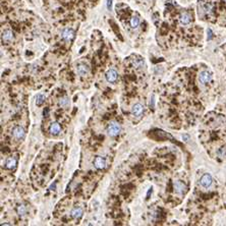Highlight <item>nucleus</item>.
I'll list each match as a JSON object with an SVG mask.
<instances>
[{
	"mask_svg": "<svg viewBox=\"0 0 226 226\" xmlns=\"http://www.w3.org/2000/svg\"><path fill=\"white\" fill-rule=\"evenodd\" d=\"M212 36H213V34H212V31L211 30H208V39H211L212 38Z\"/></svg>",
	"mask_w": 226,
	"mask_h": 226,
	"instance_id": "5701e85b",
	"label": "nucleus"
},
{
	"mask_svg": "<svg viewBox=\"0 0 226 226\" xmlns=\"http://www.w3.org/2000/svg\"><path fill=\"white\" fill-rule=\"evenodd\" d=\"M90 71V68L87 64L85 63H79V65L77 66V75H79L81 77H86L87 75L89 73Z\"/></svg>",
	"mask_w": 226,
	"mask_h": 226,
	"instance_id": "39448f33",
	"label": "nucleus"
},
{
	"mask_svg": "<svg viewBox=\"0 0 226 226\" xmlns=\"http://www.w3.org/2000/svg\"><path fill=\"white\" fill-rule=\"evenodd\" d=\"M69 103V100H68V97L67 96H63L62 98H60L59 100V105H60L61 107H66Z\"/></svg>",
	"mask_w": 226,
	"mask_h": 226,
	"instance_id": "6ab92c4d",
	"label": "nucleus"
},
{
	"mask_svg": "<svg viewBox=\"0 0 226 226\" xmlns=\"http://www.w3.org/2000/svg\"><path fill=\"white\" fill-rule=\"evenodd\" d=\"M152 193V189H149V191H148L147 198H149V196H150V193Z\"/></svg>",
	"mask_w": 226,
	"mask_h": 226,
	"instance_id": "393cba45",
	"label": "nucleus"
},
{
	"mask_svg": "<svg viewBox=\"0 0 226 226\" xmlns=\"http://www.w3.org/2000/svg\"><path fill=\"white\" fill-rule=\"evenodd\" d=\"M144 113V106L141 103L133 105V107L131 108V114L135 117H141Z\"/></svg>",
	"mask_w": 226,
	"mask_h": 226,
	"instance_id": "20e7f679",
	"label": "nucleus"
},
{
	"mask_svg": "<svg viewBox=\"0 0 226 226\" xmlns=\"http://www.w3.org/2000/svg\"><path fill=\"white\" fill-rule=\"evenodd\" d=\"M120 131H121V126H120V124H119L118 122H115V121L110 122L109 125H108V127H107L108 135H111V137H116V135L120 133Z\"/></svg>",
	"mask_w": 226,
	"mask_h": 226,
	"instance_id": "f257e3e1",
	"label": "nucleus"
},
{
	"mask_svg": "<svg viewBox=\"0 0 226 226\" xmlns=\"http://www.w3.org/2000/svg\"><path fill=\"white\" fill-rule=\"evenodd\" d=\"M2 40L4 42H10L13 40V34L10 30H5L2 33Z\"/></svg>",
	"mask_w": 226,
	"mask_h": 226,
	"instance_id": "2eb2a0df",
	"label": "nucleus"
},
{
	"mask_svg": "<svg viewBox=\"0 0 226 226\" xmlns=\"http://www.w3.org/2000/svg\"><path fill=\"white\" fill-rule=\"evenodd\" d=\"M111 5H112V0H107V7H108V9H111Z\"/></svg>",
	"mask_w": 226,
	"mask_h": 226,
	"instance_id": "4be33fe9",
	"label": "nucleus"
},
{
	"mask_svg": "<svg viewBox=\"0 0 226 226\" xmlns=\"http://www.w3.org/2000/svg\"><path fill=\"white\" fill-rule=\"evenodd\" d=\"M61 37H62V39L64 40V41H66V42H70V41H72L73 38H75V31L69 28L64 29V30L62 31V33H61Z\"/></svg>",
	"mask_w": 226,
	"mask_h": 226,
	"instance_id": "f03ea898",
	"label": "nucleus"
},
{
	"mask_svg": "<svg viewBox=\"0 0 226 226\" xmlns=\"http://www.w3.org/2000/svg\"><path fill=\"white\" fill-rule=\"evenodd\" d=\"M83 209L81 207H75L71 210V212H70V216L73 218V219H79L81 217L83 216Z\"/></svg>",
	"mask_w": 226,
	"mask_h": 226,
	"instance_id": "f8f14e48",
	"label": "nucleus"
},
{
	"mask_svg": "<svg viewBox=\"0 0 226 226\" xmlns=\"http://www.w3.org/2000/svg\"><path fill=\"white\" fill-rule=\"evenodd\" d=\"M60 131H61V127H60V124H59L58 122H53L49 127L50 133L54 135H58V133H60Z\"/></svg>",
	"mask_w": 226,
	"mask_h": 226,
	"instance_id": "4468645a",
	"label": "nucleus"
},
{
	"mask_svg": "<svg viewBox=\"0 0 226 226\" xmlns=\"http://www.w3.org/2000/svg\"><path fill=\"white\" fill-rule=\"evenodd\" d=\"M179 21L181 25H183V26H187V25L191 23V15L189 12H183V13L180 14Z\"/></svg>",
	"mask_w": 226,
	"mask_h": 226,
	"instance_id": "9b49d317",
	"label": "nucleus"
},
{
	"mask_svg": "<svg viewBox=\"0 0 226 226\" xmlns=\"http://www.w3.org/2000/svg\"><path fill=\"white\" fill-rule=\"evenodd\" d=\"M212 177H211V175L210 174H204L203 176L201 177V180H200V183L201 185L203 187H209L211 184H212Z\"/></svg>",
	"mask_w": 226,
	"mask_h": 226,
	"instance_id": "0eeeda50",
	"label": "nucleus"
},
{
	"mask_svg": "<svg viewBox=\"0 0 226 226\" xmlns=\"http://www.w3.org/2000/svg\"><path fill=\"white\" fill-rule=\"evenodd\" d=\"M212 8H213V6L211 4H206L205 6H204V9H205V12L206 13H210V12L212 11Z\"/></svg>",
	"mask_w": 226,
	"mask_h": 226,
	"instance_id": "412c9836",
	"label": "nucleus"
},
{
	"mask_svg": "<svg viewBox=\"0 0 226 226\" xmlns=\"http://www.w3.org/2000/svg\"><path fill=\"white\" fill-rule=\"evenodd\" d=\"M94 166L99 170H102V169H104L106 167V160L100 156L96 157L95 160H94Z\"/></svg>",
	"mask_w": 226,
	"mask_h": 226,
	"instance_id": "6e6552de",
	"label": "nucleus"
},
{
	"mask_svg": "<svg viewBox=\"0 0 226 226\" xmlns=\"http://www.w3.org/2000/svg\"><path fill=\"white\" fill-rule=\"evenodd\" d=\"M48 113H49V110H48V108H46V109L44 110V115H45V116H47V115H48Z\"/></svg>",
	"mask_w": 226,
	"mask_h": 226,
	"instance_id": "b1692460",
	"label": "nucleus"
},
{
	"mask_svg": "<svg viewBox=\"0 0 226 226\" xmlns=\"http://www.w3.org/2000/svg\"><path fill=\"white\" fill-rule=\"evenodd\" d=\"M212 79V75L209 71H202L199 75V81L202 84H207Z\"/></svg>",
	"mask_w": 226,
	"mask_h": 226,
	"instance_id": "9d476101",
	"label": "nucleus"
},
{
	"mask_svg": "<svg viewBox=\"0 0 226 226\" xmlns=\"http://www.w3.org/2000/svg\"><path fill=\"white\" fill-rule=\"evenodd\" d=\"M133 66L135 67H137V68H140V67H142L143 65H144V60H143L142 58H137V59H133Z\"/></svg>",
	"mask_w": 226,
	"mask_h": 226,
	"instance_id": "a211bd4d",
	"label": "nucleus"
},
{
	"mask_svg": "<svg viewBox=\"0 0 226 226\" xmlns=\"http://www.w3.org/2000/svg\"><path fill=\"white\" fill-rule=\"evenodd\" d=\"M139 25H140V19H139V17H133L131 19V27L133 29H135V28H138L139 27Z\"/></svg>",
	"mask_w": 226,
	"mask_h": 226,
	"instance_id": "f3484780",
	"label": "nucleus"
},
{
	"mask_svg": "<svg viewBox=\"0 0 226 226\" xmlns=\"http://www.w3.org/2000/svg\"><path fill=\"white\" fill-rule=\"evenodd\" d=\"M44 101H45V96L43 95V94H39V95H37V97H36V104H37L38 106L42 105Z\"/></svg>",
	"mask_w": 226,
	"mask_h": 226,
	"instance_id": "aec40b11",
	"label": "nucleus"
},
{
	"mask_svg": "<svg viewBox=\"0 0 226 226\" xmlns=\"http://www.w3.org/2000/svg\"><path fill=\"white\" fill-rule=\"evenodd\" d=\"M17 212L19 216H25L27 214V207L25 205H19L17 208Z\"/></svg>",
	"mask_w": 226,
	"mask_h": 226,
	"instance_id": "dca6fc26",
	"label": "nucleus"
},
{
	"mask_svg": "<svg viewBox=\"0 0 226 226\" xmlns=\"http://www.w3.org/2000/svg\"><path fill=\"white\" fill-rule=\"evenodd\" d=\"M12 135L17 140H23L25 139V135H26V131L23 129V127L21 126H15L12 131Z\"/></svg>",
	"mask_w": 226,
	"mask_h": 226,
	"instance_id": "7ed1b4c3",
	"label": "nucleus"
},
{
	"mask_svg": "<svg viewBox=\"0 0 226 226\" xmlns=\"http://www.w3.org/2000/svg\"><path fill=\"white\" fill-rule=\"evenodd\" d=\"M117 71L115 69H109L107 72H106V79H107V82L111 83H115L117 81Z\"/></svg>",
	"mask_w": 226,
	"mask_h": 226,
	"instance_id": "1a4fd4ad",
	"label": "nucleus"
},
{
	"mask_svg": "<svg viewBox=\"0 0 226 226\" xmlns=\"http://www.w3.org/2000/svg\"><path fill=\"white\" fill-rule=\"evenodd\" d=\"M17 159L14 158V157H10V158L7 159L6 163H5V167L7 169H9V170H14L17 168Z\"/></svg>",
	"mask_w": 226,
	"mask_h": 226,
	"instance_id": "ddd939ff",
	"label": "nucleus"
},
{
	"mask_svg": "<svg viewBox=\"0 0 226 226\" xmlns=\"http://www.w3.org/2000/svg\"><path fill=\"white\" fill-rule=\"evenodd\" d=\"M173 187H174V191H176L177 193H179V195H182L184 191H187V185H185L183 182L179 181V180H176V181H174V183H173Z\"/></svg>",
	"mask_w": 226,
	"mask_h": 226,
	"instance_id": "423d86ee",
	"label": "nucleus"
}]
</instances>
